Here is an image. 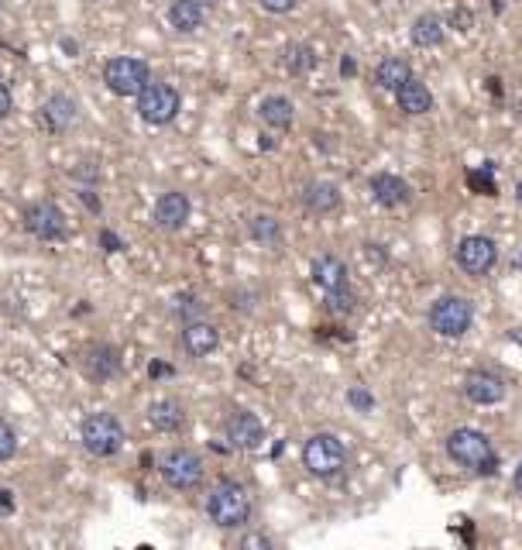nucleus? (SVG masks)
<instances>
[{"instance_id":"a19ab883","label":"nucleus","mask_w":522,"mask_h":550,"mask_svg":"<svg viewBox=\"0 0 522 550\" xmlns=\"http://www.w3.org/2000/svg\"><path fill=\"white\" fill-rule=\"evenodd\" d=\"M516 197H519V203H522V182L516 186Z\"/></svg>"},{"instance_id":"4be33fe9","label":"nucleus","mask_w":522,"mask_h":550,"mask_svg":"<svg viewBox=\"0 0 522 550\" xmlns=\"http://www.w3.org/2000/svg\"><path fill=\"white\" fill-rule=\"evenodd\" d=\"M258 118L265 120V128H271V131H289L292 120H296V107H292L289 97H279V93H271V97L261 100V107H258Z\"/></svg>"},{"instance_id":"c85d7f7f","label":"nucleus","mask_w":522,"mask_h":550,"mask_svg":"<svg viewBox=\"0 0 522 550\" xmlns=\"http://www.w3.org/2000/svg\"><path fill=\"white\" fill-rule=\"evenodd\" d=\"M18 454V433H14V427L11 423H4L0 420V465L4 461H11Z\"/></svg>"},{"instance_id":"5701e85b","label":"nucleus","mask_w":522,"mask_h":550,"mask_svg":"<svg viewBox=\"0 0 522 550\" xmlns=\"http://www.w3.org/2000/svg\"><path fill=\"white\" fill-rule=\"evenodd\" d=\"M148 423H152L158 433H175V430H182L186 412H182V406H179L175 399H155V403L148 406Z\"/></svg>"},{"instance_id":"b1692460","label":"nucleus","mask_w":522,"mask_h":550,"mask_svg":"<svg viewBox=\"0 0 522 550\" xmlns=\"http://www.w3.org/2000/svg\"><path fill=\"white\" fill-rule=\"evenodd\" d=\"M409 79H412V69H409V62L399 59V56H388V59H382L378 62V69H375V83H378L382 90H388V93H399Z\"/></svg>"},{"instance_id":"473e14b6","label":"nucleus","mask_w":522,"mask_h":550,"mask_svg":"<svg viewBox=\"0 0 522 550\" xmlns=\"http://www.w3.org/2000/svg\"><path fill=\"white\" fill-rule=\"evenodd\" d=\"M450 28H457V31H471V28H474V14H471L467 7H457V11L450 14Z\"/></svg>"},{"instance_id":"9b49d317","label":"nucleus","mask_w":522,"mask_h":550,"mask_svg":"<svg viewBox=\"0 0 522 550\" xmlns=\"http://www.w3.org/2000/svg\"><path fill=\"white\" fill-rule=\"evenodd\" d=\"M224 433H227V440H231L234 448H241V451H258L265 444V423L248 410H234L227 416V423H224Z\"/></svg>"},{"instance_id":"f03ea898","label":"nucleus","mask_w":522,"mask_h":550,"mask_svg":"<svg viewBox=\"0 0 522 550\" xmlns=\"http://www.w3.org/2000/svg\"><path fill=\"white\" fill-rule=\"evenodd\" d=\"M444 448L461 468H471V472H478V475H491L499 468V454L491 448L488 433H482V430L457 427V430H450V437L444 440Z\"/></svg>"},{"instance_id":"a878e982","label":"nucleus","mask_w":522,"mask_h":550,"mask_svg":"<svg viewBox=\"0 0 522 550\" xmlns=\"http://www.w3.org/2000/svg\"><path fill=\"white\" fill-rule=\"evenodd\" d=\"M248 235L261 244V248H279L282 244V224L271 214H258L248 220Z\"/></svg>"},{"instance_id":"ea45409f","label":"nucleus","mask_w":522,"mask_h":550,"mask_svg":"<svg viewBox=\"0 0 522 550\" xmlns=\"http://www.w3.org/2000/svg\"><path fill=\"white\" fill-rule=\"evenodd\" d=\"M199 4H203V7H217V4H220V0H199Z\"/></svg>"},{"instance_id":"c756f323","label":"nucleus","mask_w":522,"mask_h":550,"mask_svg":"<svg viewBox=\"0 0 522 550\" xmlns=\"http://www.w3.org/2000/svg\"><path fill=\"white\" fill-rule=\"evenodd\" d=\"M467 182L478 186L484 197H491V193H495V182H491V162H488L484 169H478V173H467Z\"/></svg>"},{"instance_id":"c9c22d12","label":"nucleus","mask_w":522,"mask_h":550,"mask_svg":"<svg viewBox=\"0 0 522 550\" xmlns=\"http://www.w3.org/2000/svg\"><path fill=\"white\" fill-rule=\"evenodd\" d=\"M11 111H14V97H11V90H7V83L0 79V120L11 118Z\"/></svg>"},{"instance_id":"423d86ee","label":"nucleus","mask_w":522,"mask_h":550,"mask_svg":"<svg viewBox=\"0 0 522 550\" xmlns=\"http://www.w3.org/2000/svg\"><path fill=\"white\" fill-rule=\"evenodd\" d=\"M103 83L114 97H137L148 83H152V73H148V62L135 59V56H114L103 66Z\"/></svg>"},{"instance_id":"aec40b11","label":"nucleus","mask_w":522,"mask_h":550,"mask_svg":"<svg viewBox=\"0 0 522 550\" xmlns=\"http://www.w3.org/2000/svg\"><path fill=\"white\" fill-rule=\"evenodd\" d=\"M395 100H399V111L403 114H409V118H420V114H429L433 111V93H429V86H426L423 79H409L406 86L395 93Z\"/></svg>"},{"instance_id":"0eeeda50","label":"nucleus","mask_w":522,"mask_h":550,"mask_svg":"<svg viewBox=\"0 0 522 550\" xmlns=\"http://www.w3.org/2000/svg\"><path fill=\"white\" fill-rule=\"evenodd\" d=\"M471 324H474V306L464 296H440L429 306V327L440 337L457 341V337H464L471 331Z\"/></svg>"},{"instance_id":"f257e3e1","label":"nucleus","mask_w":522,"mask_h":550,"mask_svg":"<svg viewBox=\"0 0 522 550\" xmlns=\"http://www.w3.org/2000/svg\"><path fill=\"white\" fill-rule=\"evenodd\" d=\"M207 516H210L213 527H220V530L248 527V519H252V492L244 489L241 482H234V478L217 482L210 495H207Z\"/></svg>"},{"instance_id":"6ab92c4d","label":"nucleus","mask_w":522,"mask_h":550,"mask_svg":"<svg viewBox=\"0 0 522 550\" xmlns=\"http://www.w3.org/2000/svg\"><path fill=\"white\" fill-rule=\"evenodd\" d=\"M313 282L323 289V293H333L341 286H348V265L344 258L337 255H320L313 262Z\"/></svg>"},{"instance_id":"f704fd0d","label":"nucleus","mask_w":522,"mask_h":550,"mask_svg":"<svg viewBox=\"0 0 522 550\" xmlns=\"http://www.w3.org/2000/svg\"><path fill=\"white\" fill-rule=\"evenodd\" d=\"M348 403H350V406H358V410H371V406H375V399H371V393H367V389H350Z\"/></svg>"},{"instance_id":"1a4fd4ad","label":"nucleus","mask_w":522,"mask_h":550,"mask_svg":"<svg viewBox=\"0 0 522 550\" xmlns=\"http://www.w3.org/2000/svg\"><path fill=\"white\" fill-rule=\"evenodd\" d=\"M21 220H24V231L31 237H39V241H62V237L69 235L66 214H62V207H58L56 200H35V203H28Z\"/></svg>"},{"instance_id":"58836bf2","label":"nucleus","mask_w":522,"mask_h":550,"mask_svg":"<svg viewBox=\"0 0 522 550\" xmlns=\"http://www.w3.org/2000/svg\"><path fill=\"white\" fill-rule=\"evenodd\" d=\"M512 482H516V492L522 495V461H519V468H516V478H512Z\"/></svg>"},{"instance_id":"bb28decb","label":"nucleus","mask_w":522,"mask_h":550,"mask_svg":"<svg viewBox=\"0 0 522 550\" xmlns=\"http://www.w3.org/2000/svg\"><path fill=\"white\" fill-rule=\"evenodd\" d=\"M282 66L289 69L292 76H306L313 66H316V56H313V49L306 41H292V45H286V52H282Z\"/></svg>"},{"instance_id":"ddd939ff","label":"nucleus","mask_w":522,"mask_h":550,"mask_svg":"<svg viewBox=\"0 0 522 550\" xmlns=\"http://www.w3.org/2000/svg\"><path fill=\"white\" fill-rule=\"evenodd\" d=\"M464 395L478 406H495L505 399V382L488 368H474L464 375Z\"/></svg>"},{"instance_id":"a211bd4d","label":"nucleus","mask_w":522,"mask_h":550,"mask_svg":"<svg viewBox=\"0 0 522 550\" xmlns=\"http://www.w3.org/2000/svg\"><path fill=\"white\" fill-rule=\"evenodd\" d=\"M203 18H207V7L199 0H173L169 4V24H173L179 35H193L203 28Z\"/></svg>"},{"instance_id":"4468645a","label":"nucleus","mask_w":522,"mask_h":550,"mask_svg":"<svg viewBox=\"0 0 522 550\" xmlns=\"http://www.w3.org/2000/svg\"><path fill=\"white\" fill-rule=\"evenodd\" d=\"M79 365H83V372L90 375V378L107 382V378H114V375L120 372V354H117V348H111V344H86Z\"/></svg>"},{"instance_id":"7ed1b4c3","label":"nucleus","mask_w":522,"mask_h":550,"mask_svg":"<svg viewBox=\"0 0 522 550\" xmlns=\"http://www.w3.org/2000/svg\"><path fill=\"white\" fill-rule=\"evenodd\" d=\"M348 465V448L341 437L333 433H313L310 440L303 444V468L313 478H333V475L344 472Z\"/></svg>"},{"instance_id":"393cba45","label":"nucleus","mask_w":522,"mask_h":550,"mask_svg":"<svg viewBox=\"0 0 522 550\" xmlns=\"http://www.w3.org/2000/svg\"><path fill=\"white\" fill-rule=\"evenodd\" d=\"M409 39H412L416 49H437L444 41V21L437 18V14H420V18L412 21Z\"/></svg>"},{"instance_id":"72a5a7b5","label":"nucleus","mask_w":522,"mask_h":550,"mask_svg":"<svg viewBox=\"0 0 522 550\" xmlns=\"http://www.w3.org/2000/svg\"><path fill=\"white\" fill-rule=\"evenodd\" d=\"M258 4H261V11H269V14H289L299 0H258Z\"/></svg>"},{"instance_id":"4c0bfd02","label":"nucleus","mask_w":522,"mask_h":550,"mask_svg":"<svg viewBox=\"0 0 522 550\" xmlns=\"http://www.w3.org/2000/svg\"><path fill=\"white\" fill-rule=\"evenodd\" d=\"M341 73H344V76H354V59H350V56H344V62H341Z\"/></svg>"},{"instance_id":"9d476101","label":"nucleus","mask_w":522,"mask_h":550,"mask_svg":"<svg viewBox=\"0 0 522 550\" xmlns=\"http://www.w3.org/2000/svg\"><path fill=\"white\" fill-rule=\"evenodd\" d=\"M495 262H499V248L488 235H467L457 244V265H461V272L474 275V279L491 272Z\"/></svg>"},{"instance_id":"e433bc0d","label":"nucleus","mask_w":522,"mask_h":550,"mask_svg":"<svg viewBox=\"0 0 522 550\" xmlns=\"http://www.w3.org/2000/svg\"><path fill=\"white\" fill-rule=\"evenodd\" d=\"M100 244H103L107 252H120V248H124V244H120V237L111 235V231H100Z\"/></svg>"},{"instance_id":"f3484780","label":"nucleus","mask_w":522,"mask_h":550,"mask_svg":"<svg viewBox=\"0 0 522 550\" xmlns=\"http://www.w3.org/2000/svg\"><path fill=\"white\" fill-rule=\"evenodd\" d=\"M371 193L375 200L388 207V210H395V207H406L409 200H412V190H409V182L403 176H392V173H378V176L371 179Z\"/></svg>"},{"instance_id":"412c9836","label":"nucleus","mask_w":522,"mask_h":550,"mask_svg":"<svg viewBox=\"0 0 522 550\" xmlns=\"http://www.w3.org/2000/svg\"><path fill=\"white\" fill-rule=\"evenodd\" d=\"M303 203H306L310 214L327 217L341 207V190H337L333 182H327V179H316V182H310V186L303 190Z\"/></svg>"},{"instance_id":"cd10ccee","label":"nucleus","mask_w":522,"mask_h":550,"mask_svg":"<svg viewBox=\"0 0 522 550\" xmlns=\"http://www.w3.org/2000/svg\"><path fill=\"white\" fill-rule=\"evenodd\" d=\"M327 306L333 310V314H354L358 296H354V289H350V286H341V289L327 293Z\"/></svg>"},{"instance_id":"2eb2a0df","label":"nucleus","mask_w":522,"mask_h":550,"mask_svg":"<svg viewBox=\"0 0 522 550\" xmlns=\"http://www.w3.org/2000/svg\"><path fill=\"white\" fill-rule=\"evenodd\" d=\"M39 118H41V128L49 135H66L76 124V103L66 97V93H52V97L41 103Z\"/></svg>"},{"instance_id":"6e6552de","label":"nucleus","mask_w":522,"mask_h":550,"mask_svg":"<svg viewBox=\"0 0 522 550\" xmlns=\"http://www.w3.org/2000/svg\"><path fill=\"white\" fill-rule=\"evenodd\" d=\"M179 111H182V97L169 83H148L137 93V118L145 120V124H155V128L173 124Z\"/></svg>"},{"instance_id":"20e7f679","label":"nucleus","mask_w":522,"mask_h":550,"mask_svg":"<svg viewBox=\"0 0 522 550\" xmlns=\"http://www.w3.org/2000/svg\"><path fill=\"white\" fill-rule=\"evenodd\" d=\"M79 440H83V448L93 457H114L124 448L128 433H124V427H120V420H117L114 412H90L83 420V427H79Z\"/></svg>"},{"instance_id":"7c9ffc66","label":"nucleus","mask_w":522,"mask_h":550,"mask_svg":"<svg viewBox=\"0 0 522 550\" xmlns=\"http://www.w3.org/2000/svg\"><path fill=\"white\" fill-rule=\"evenodd\" d=\"M73 179L86 182V186H93V182H100V169L93 165V162H83V165H76V169H73Z\"/></svg>"},{"instance_id":"f8f14e48","label":"nucleus","mask_w":522,"mask_h":550,"mask_svg":"<svg viewBox=\"0 0 522 550\" xmlns=\"http://www.w3.org/2000/svg\"><path fill=\"white\" fill-rule=\"evenodd\" d=\"M190 210H193L190 197L179 193V190H169V193H162V197L155 200L152 217H155V224L162 231H182L186 220H190Z\"/></svg>"},{"instance_id":"dca6fc26","label":"nucleus","mask_w":522,"mask_h":550,"mask_svg":"<svg viewBox=\"0 0 522 550\" xmlns=\"http://www.w3.org/2000/svg\"><path fill=\"white\" fill-rule=\"evenodd\" d=\"M220 348V331L213 327L210 320H186L182 327V351L190 358H207Z\"/></svg>"},{"instance_id":"2f4dec72","label":"nucleus","mask_w":522,"mask_h":550,"mask_svg":"<svg viewBox=\"0 0 522 550\" xmlns=\"http://www.w3.org/2000/svg\"><path fill=\"white\" fill-rule=\"evenodd\" d=\"M241 547L244 550H271V537H265V533H244V537H241Z\"/></svg>"},{"instance_id":"39448f33","label":"nucleus","mask_w":522,"mask_h":550,"mask_svg":"<svg viewBox=\"0 0 522 550\" xmlns=\"http://www.w3.org/2000/svg\"><path fill=\"white\" fill-rule=\"evenodd\" d=\"M158 475H162V482L175 492H193L203 485V457L190 448H173V451L162 454V461H158Z\"/></svg>"}]
</instances>
